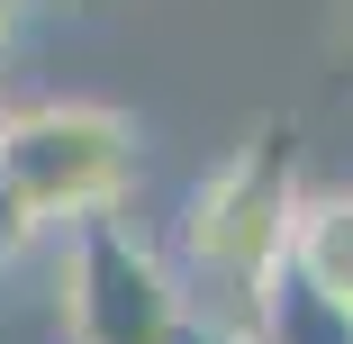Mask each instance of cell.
<instances>
[{
    "label": "cell",
    "mask_w": 353,
    "mask_h": 344,
    "mask_svg": "<svg viewBox=\"0 0 353 344\" xmlns=\"http://www.w3.org/2000/svg\"><path fill=\"white\" fill-rule=\"evenodd\" d=\"M290 218H299V136L290 127H263L236 163H218L190 209H181V308L208 326H236L254 335L272 272L290 263Z\"/></svg>",
    "instance_id": "obj_1"
},
{
    "label": "cell",
    "mask_w": 353,
    "mask_h": 344,
    "mask_svg": "<svg viewBox=\"0 0 353 344\" xmlns=\"http://www.w3.org/2000/svg\"><path fill=\"white\" fill-rule=\"evenodd\" d=\"M0 172L28 199L37 227H82L109 218L136 181V136L118 109L54 100V109H0Z\"/></svg>",
    "instance_id": "obj_2"
},
{
    "label": "cell",
    "mask_w": 353,
    "mask_h": 344,
    "mask_svg": "<svg viewBox=\"0 0 353 344\" xmlns=\"http://www.w3.org/2000/svg\"><path fill=\"white\" fill-rule=\"evenodd\" d=\"M63 326H73V344H172L190 326L172 263L136 245L118 209L63 227Z\"/></svg>",
    "instance_id": "obj_3"
},
{
    "label": "cell",
    "mask_w": 353,
    "mask_h": 344,
    "mask_svg": "<svg viewBox=\"0 0 353 344\" xmlns=\"http://www.w3.org/2000/svg\"><path fill=\"white\" fill-rule=\"evenodd\" d=\"M290 272L353 308V190L344 199H299V218H290Z\"/></svg>",
    "instance_id": "obj_4"
},
{
    "label": "cell",
    "mask_w": 353,
    "mask_h": 344,
    "mask_svg": "<svg viewBox=\"0 0 353 344\" xmlns=\"http://www.w3.org/2000/svg\"><path fill=\"white\" fill-rule=\"evenodd\" d=\"M254 344H353V308L281 263L272 290H263V317H254Z\"/></svg>",
    "instance_id": "obj_5"
},
{
    "label": "cell",
    "mask_w": 353,
    "mask_h": 344,
    "mask_svg": "<svg viewBox=\"0 0 353 344\" xmlns=\"http://www.w3.org/2000/svg\"><path fill=\"white\" fill-rule=\"evenodd\" d=\"M28 236H37V218H28V199L10 190V172H0V263H10V254H19Z\"/></svg>",
    "instance_id": "obj_6"
},
{
    "label": "cell",
    "mask_w": 353,
    "mask_h": 344,
    "mask_svg": "<svg viewBox=\"0 0 353 344\" xmlns=\"http://www.w3.org/2000/svg\"><path fill=\"white\" fill-rule=\"evenodd\" d=\"M10 10H19V0H0V19H10Z\"/></svg>",
    "instance_id": "obj_7"
},
{
    "label": "cell",
    "mask_w": 353,
    "mask_h": 344,
    "mask_svg": "<svg viewBox=\"0 0 353 344\" xmlns=\"http://www.w3.org/2000/svg\"><path fill=\"white\" fill-rule=\"evenodd\" d=\"M0 82H10V73H0Z\"/></svg>",
    "instance_id": "obj_8"
}]
</instances>
